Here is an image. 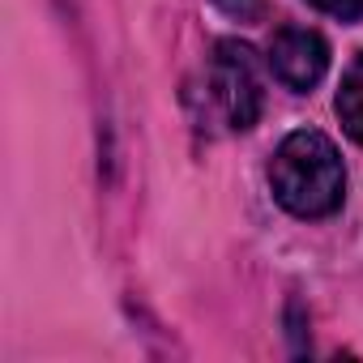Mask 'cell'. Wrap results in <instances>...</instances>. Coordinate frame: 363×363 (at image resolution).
Returning a JSON list of instances; mask_svg holds the SVG:
<instances>
[{
	"label": "cell",
	"mask_w": 363,
	"mask_h": 363,
	"mask_svg": "<svg viewBox=\"0 0 363 363\" xmlns=\"http://www.w3.org/2000/svg\"><path fill=\"white\" fill-rule=\"evenodd\" d=\"M269 189H274L278 206L291 210L295 218L333 214L346 193V171H342L337 145L316 128L291 133L269 162Z\"/></svg>",
	"instance_id": "6da1fadb"
},
{
	"label": "cell",
	"mask_w": 363,
	"mask_h": 363,
	"mask_svg": "<svg viewBox=\"0 0 363 363\" xmlns=\"http://www.w3.org/2000/svg\"><path fill=\"white\" fill-rule=\"evenodd\" d=\"M210 86H214L218 107H223V116L231 120V128H252V124H257L261 103H265V90H261V69H257V56H252L248 43L223 39V43L214 48Z\"/></svg>",
	"instance_id": "7a4b0ae2"
},
{
	"label": "cell",
	"mask_w": 363,
	"mask_h": 363,
	"mask_svg": "<svg viewBox=\"0 0 363 363\" xmlns=\"http://www.w3.org/2000/svg\"><path fill=\"white\" fill-rule=\"evenodd\" d=\"M269 69H274V77L286 90L303 94V90H312L325 77V69H329V43L316 30H308V26H282L269 39Z\"/></svg>",
	"instance_id": "3957f363"
},
{
	"label": "cell",
	"mask_w": 363,
	"mask_h": 363,
	"mask_svg": "<svg viewBox=\"0 0 363 363\" xmlns=\"http://www.w3.org/2000/svg\"><path fill=\"white\" fill-rule=\"evenodd\" d=\"M337 120L342 128L363 145V52L350 60V69L342 73V90H337Z\"/></svg>",
	"instance_id": "277c9868"
},
{
	"label": "cell",
	"mask_w": 363,
	"mask_h": 363,
	"mask_svg": "<svg viewBox=\"0 0 363 363\" xmlns=\"http://www.w3.org/2000/svg\"><path fill=\"white\" fill-rule=\"evenodd\" d=\"M214 5L240 22H261V13H265V0H214Z\"/></svg>",
	"instance_id": "5b68a950"
},
{
	"label": "cell",
	"mask_w": 363,
	"mask_h": 363,
	"mask_svg": "<svg viewBox=\"0 0 363 363\" xmlns=\"http://www.w3.org/2000/svg\"><path fill=\"white\" fill-rule=\"evenodd\" d=\"M308 5H316L320 13L342 18V22H354V18L363 13V0H308Z\"/></svg>",
	"instance_id": "8992f818"
}]
</instances>
